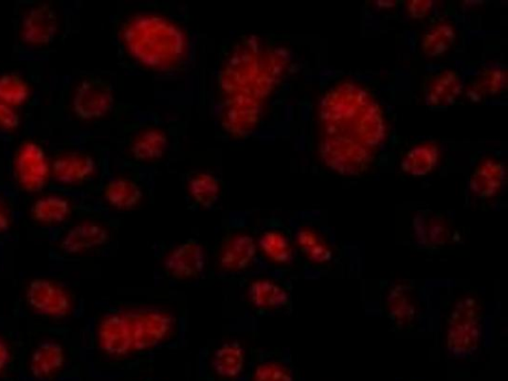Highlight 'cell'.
Instances as JSON below:
<instances>
[{"label":"cell","mask_w":508,"mask_h":381,"mask_svg":"<svg viewBox=\"0 0 508 381\" xmlns=\"http://www.w3.org/2000/svg\"><path fill=\"white\" fill-rule=\"evenodd\" d=\"M462 92L461 80L455 72L448 70L432 81L427 94L428 105L446 107L454 104Z\"/></svg>","instance_id":"19"},{"label":"cell","mask_w":508,"mask_h":381,"mask_svg":"<svg viewBox=\"0 0 508 381\" xmlns=\"http://www.w3.org/2000/svg\"><path fill=\"white\" fill-rule=\"evenodd\" d=\"M255 381H293V377L282 365L266 363L256 368Z\"/></svg>","instance_id":"31"},{"label":"cell","mask_w":508,"mask_h":381,"mask_svg":"<svg viewBox=\"0 0 508 381\" xmlns=\"http://www.w3.org/2000/svg\"><path fill=\"white\" fill-rule=\"evenodd\" d=\"M166 269L177 279L196 277L205 267V253L202 245L188 240L177 247L165 262Z\"/></svg>","instance_id":"15"},{"label":"cell","mask_w":508,"mask_h":381,"mask_svg":"<svg viewBox=\"0 0 508 381\" xmlns=\"http://www.w3.org/2000/svg\"><path fill=\"white\" fill-rule=\"evenodd\" d=\"M264 252L271 259L282 264L290 263L293 259V252L286 237L279 232L268 231L259 240Z\"/></svg>","instance_id":"28"},{"label":"cell","mask_w":508,"mask_h":381,"mask_svg":"<svg viewBox=\"0 0 508 381\" xmlns=\"http://www.w3.org/2000/svg\"><path fill=\"white\" fill-rule=\"evenodd\" d=\"M320 119V153L327 166L348 177L365 172L386 135L376 100L355 84L338 85L321 102Z\"/></svg>","instance_id":"1"},{"label":"cell","mask_w":508,"mask_h":381,"mask_svg":"<svg viewBox=\"0 0 508 381\" xmlns=\"http://www.w3.org/2000/svg\"><path fill=\"white\" fill-rule=\"evenodd\" d=\"M189 190L196 203L210 208L219 198L221 188L219 181L212 174L200 173L191 180Z\"/></svg>","instance_id":"27"},{"label":"cell","mask_w":508,"mask_h":381,"mask_svg":"<svg viewBox=\"0 0 508 381\" xmlns=\"http://www.w3.org/2000/svg\"><path fill=\"white\" fill-rule=\"evenodd\" d=\"M112 208L121 210L133 209L142 200V190L137 182L127 179H116L108 182L103 191Z\"/></svg>","instance_id":"20"},{"label":"cell","mask_w":508,"mask_h":381,"mask_svg":"<svg viewBox=\"0 0 508 381\" xmlns=\"http://www.w3.org/2000/svg\"><path fill=\"white\" fill-rule=\"evenodd\" d=\"M110 239L108 230L101 225L85 221L66 231L59 242V249L66 255H79L105 245Z\"/></svg>","instance_id":"11"},{"label":"cell","mask_w":508,"mask_h":381,"mask_svg":"<svg viewBox=\"0 0 508 381\" xmlns=\"http://www.w3.org/2000/svg\"><path fill=\"white\" fill-rule=\"evenodd\" d=\"M97 168L95 160L82 152L61 154L52 164V176L63 185H78L93 176Z\"/></svg>","instance_id":"13"},{"label":"cell","mask_w":508,"mask_h":381,"mask_svg":"<svg viewBox=\"0 0 508 381\" xmlns=\"http://www.w3.org/2000/svg\"><path fill=\"white\" fill-rule=\"evenodd\" d=\"M287 64L280 49H265L252 40L238 48L222 70L220 86L227 98L262 102L275 87Z\"/></svg>","instance_id":"3"},{"label":"cell","mask_w":508,"mask_h":381,"mask_svg":"<svg viewBox=\"0 0 508 381\" xmlns=\"http://www.w3.org/2000/svg\"><path fill=\"white\" fill-rule=\"evenodd\" d=\"M130 317L133 347L139 351L158 346L172 327L171 318L160 312H140Z\"/></svg>","instance_id":"10"},{"label":"cell","mask_w":508,"mask_h":381,"mask_svg":"<svg viewBox=\"0 0 508 381\" xmlns=\"http://www.w3.org/2000/svg\"><path fill=\"white\" fill-rule=\"evenodd\" d=\"M98 342L101 351L110 356L126 355L133 347L131 327L128 317L109 315L98 328Z\"/></svg>","instance_id":"12"},{"label":"cell","mask_w":508,"mask_h":381,"mask_svg":"<svg viewBox=\"0 0 508 381\" xmlns=\"http://www.w3.org/2000/svg\"><path fill=\"white\" fill-rule=\"evenodd\" d=\"M12 216L3 200H0V234L6 233L12 228Z\"/></svg>","instance_id":"36"},{"label":"cell","mask_w":508,"mask_h":381,"mask_svg":"<svg viewBox=\"0 0 508 381\" xmlns=\"http://www.w3.org/2000/svg\"><path fill=\"white\" fill-rule=\"evenodd\" d=\"M25 301L31 311L52 320H63L74 308V301L67 288L43 277L28 282Z\"/></svg>","instance_id":"5"},{"label":"cell","mask_w":508,"mask_h":381,"mask_svg":"<svg viewBox=\"0 0 508 381\" xmlns=\"http://www.w3.org/2000/svg\"><path fill=\"white\" fill-rule=\"evenodd\" d=\"M121 37L129 54L145 67L170 70L178 66L187 54V38L182 29L169 19L139 15L128 20Z\"/></svg>","instance_id":"2"},{"label":"cell","mask_w":508,"mask_h":381,"mask_svg":"<svg viewBox=\"0 0 508 381\" xmlns=\"http://www.w3.org/2000/svg\"><path fill=\"white\" fill-rule=\"evenodd\" d=\"M408 12L413 18H422L427 15L433 3L430 0H414L409 2Z\"/></svg>","instance_id":"34"},{"label":"cell","mask_w":508,"mask_h":381,"mask_svg":"<svg viewBox=\"0 0 508 381\" xmlns=\"http://www.w3.org/2000/svg\"><path fill=\"white\" fill-rule=\"evenodd\" d=\"M66 351L63 345L55 339L40 342L29 357V372L38 379H47L57 375L66 364Z\"/></svg>","instance_id":"14"},{"label":"cell","mask_w":508,"mask_h":381,"mask_svg":"<svg viewBox=\"0 0 508 381\" xmlns=\"http://www.w3.org/2000/svg\"><path fill=\"white\" fill-rule=\"evenodd\" d=\"M20 125V117L16 111L0 103V130L14 131Z\"/></svg>","instance_id":"32"},{"label":"cell","mask_w":508,"mask_h":381,"mask_svg":"<svg viewBox=\"0 0 508 381\" xmlns=\"http://www.w3.org/2000/svg\"><path fill=\"white\" fill-rule=\"evenodd\" d=\"M72 213L70 201L58 194L41 197L31 206L30 216L35 222L43 225L64 223Z\"/></svg>","instance_id":"16"},{"label":"cell","mask_w":508,"mask_h":381,"mask_svg":"<svg viewBox=\"0 0 508 381\" xmlns=\"http://www.w3.org/2000/svg\"><path fill=\"white\" fill-rule=\"evenodd\" d=\"M113 103L115 97L110 82L100 76H91L77 87L72 110L80 120H97L109 114Z\"/></svg>","instance_id":"7"},{"label":"cell","mask_w":508,"mask_h":381,"mask_svg":"<svg viewBox=\"0 0 508 381\" xmlns=\"http://www.w3.org/2000/svg\"><path fill=\"white\" fill-rule=\"evenodd\" d=\"M57 10L48 4H40L30 8L24 15L20 28V36L30 46L41 47L53 43L58 34Z\"/></svg>","instance_id":"8"},{"label":"cell","mask_w":508,"mask_h":381,"mask_svg":"<svg viewBox=\"0 0 508 381\" xmlns=\"http://www.w3.org/2000/svg\"><path fill=\"white\" fill-rule=\"evenodd\" d=\"M297 241L301 249L310 260L315 263H325L331 259L328 245L312 230H301L297 233Z\"/></svg>","instance_id":"29"},{"label":"cell","mask_w":508,"mask_h":381,"mask_svg":"<svg viewBox=\"0 0 508 381\" xmlns=\"http://www.w3.org/2000/svg\"><path fill=\"white\" fill-rule=\"evenodd\" d=\"M12 349L5 339L0 337V374L9 366L12 362Z\"/></svg>","instance_id":"35"},{"label":"cell","mask_w":508,"mask_h":381,"mask_svg":"<svg viewBox=\"0 0 508 381\" xmlns=\"http://www.w3.org/2000/svg\"><path fill=\"white\" fill-rule=\"evenodd\" d=\"M168 148V138L159 131H148L133 142L131 152L134 159L139 161L158 160Z\"/></svg>","instance_id":"21"},{"label":"cell","mask_w":508,"mask_h":381,"mask_svg":"<svg viewBox=\"0 0 508 381\" xmlns=\"http://www.w3.org/2000/svg\"><path fill=\"white\" fill-rule=\"evenodd\" d=\"M244 364V355L240 344H225L217 349L214 357V367L217 375L235 377L241 374Z\"/></svg>","instance_id":"22"},{"label":"cell","mask_w":508,"mask_h":381,"mask_svg":"<svg viewBox=\"0 0 508 381\" xmlns=\"http://www.w3.org/2000/svg\"><path fill=\"white\" fill-rule=\"evenodd\" d=\"M14 169L19 187L26 192L43 190L52 173L45 150L35 142H26L18 149Z\"/></svg>","instance_id":"6"},{"label":"cell","mask_w":508,"mask_h":381,"mask_svg":"<svg viewBox=\"0 0 508 381\" xmlns=\"http://www.w3.org/2000/svg\"><path fill=\"white\" fill-rule=\"evenodd\" d=\"M248 293L252 302L258 308H279L289 302L287 292L271 281L262 280L253 283Z\"/></svg>","instance_id":"24"},{"label":"cell","mask_w":508,"mask_h":381,"mask_svg":"<svg viewBox=\"0 0 508 381\" xmlns=\"http://www.w3.org/2000/svg\"><path fill=\"white\" fill-rule=\"evenodd\" d=\"M481 313L472 298H464L451 315L448 331V349L457 358L473 355L479 347Z\"/></svg>","instance_id":"4"},{"label":"cell","mask_w":508,"mask_h":381,"mask_svg":"<svg viewBox=\"0 0 508 381\" xmlns=\"http://www.w3.org/2000/svg\"><path fill=\"white\" fill-rule=\"evenodd\" d=\"M504 178L503 163L486 161L474 172L470 189L476 197L490 199L501 190Z\"/></svg>","instance_id":"17"},{"label":"cell","mask_w":508,"mask_h":381,"mask_svg":"<svg viewBox=\"0 0 508 381\" xmlns=\"http://www.w3.org/2000/svg\"><path fill=\"white\" fill-rule=\"evenodd\" d=\"M420 222L423 224L422 230H417V232L420 233V239H423L425 234L427 235V239L431 242L437 243L442 239V234L445 232V230L438 220H429V221H427V220L420 219Z\"/></svg>","instance_id":"33"},{"label":"cell","mask_w":508,"mask_h":381,"mask_svg":"<svg viewBox=\"0 0 508 381\" xmlns=\"http://www.w3.org/2000/svg\"><path fill=\"white\" fill-rule=\"evenodd\" d=\"M256 250V244L251 236L238 235L226 245L221 264L226 270H244L254 261Z\"/></svg>","instance_id":"18"},{"label":"cell","mask_w":508,"mask_h":381,"mask_svg":"<svg viewBox=\"0 0 508 381\" xmlns=\"http://www.w3.org/2000/svg\"><path fill=\"white\" fill-rule=\"evenodd\" d=\"M455 39V34L453 26L448 24H440L424 36L423 53L429 57L440 56L451 48Z\"/></svg>","instance_id":"26"},{"label":"cell","mask_w":508,"mask_h":381,"mask_svg":"<svg viewBox=\"0 0 508 381\" xmlns=\"http://www.w3.org/2000/svg\"><path fill=\"white\" fill-rule=\"evenodd\" d=\"M30 97V87L24 78L17 74L0 75V103L10 107L25 104Z\"/></svg>","instance_id":"25"},{"label":"cell","mask_w":508,"mask_h":381,"mask_svg":"<svg viewBox=\"0 0 508 381\" xmlns=\"http://www.w3.org/2000/svg\"><path fill=\"white\" fill-rule=\"evenodd\" d=\"M507 83L505 72L501 69L492 68L484 72L478 83H476V92L478 96L483 93L486 94H497L502 92Z\"/></svg>","instance_id":"30"},{"label":"cell","mask_w":508,"mask_h":381,"mask_svg":"<svg viewBox=\"0 0 508 381\" xmlns=\"http://www.w3.org/2000/svg\"><path fill=\"white\" fill-rule=\"evenodd\" d=\"M261 115L262 102L244 97L227 98L223 110V126L233 136L244 137L256 128Z\"/></svg>","instance_id":"9"},{"label":"cell","mask_w":508,"mask_h":381,"mask_svg":"<svg viewBox=\"0 0 508 381\" xmlns=\"http://www.w3.org/2000/svg\"><path fill=\"white\" fill-rule=\"evenodd\" d=\"M438 150L434 146L412 149L402 161V170L414 177L427 176L438 161Z\"/></svg>","instance_id":"23"}]
</instances>
